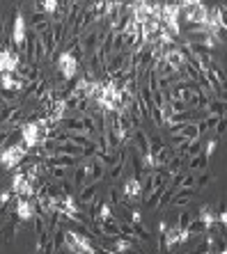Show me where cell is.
Returning a JSON list of instances; mask_svg holds the SVG:
<instances>
[{
	"mask_svg": "<svg viewBox=\"0 0 227 254\" xmlns=\"http://www.w3.org/2000/svg\"><path fill=\"white\" fill-rule=\"evenodd\" d=\"M28 154H30V149L25 147L23 142H14L9 147L0 149V165H2L5 172H12L28 158Z\"/></svg>",
	"mask_w": 227,
	"mask_h": 254,
	"instance_id": "obj_1",
	"label": "cell"
},
{
	"mask_svg": "<svg viewBox=\"0 0 227 254\" xmlns=\"http://www.w3.org/2000/svg\"><path fill=\"white\" fill-rule=\"evenodd\" d=\"M62 238H65L62 250H67V252H76V254H94L96 252L90 236H85V234H78V231H74V229H65L62 231Z\"/></svg>",
	"mask_w": 227,
	"mask_h": 254,
	"instance_id": "obj_2",
	"label": "cell"
},
{
	"mask_svg": "<svg viewBox=\"0 0 227 254\" xmlns=\"http://www.w3.org/2000/svg\"><path fill=\"white\" fill-rule=\"evenodd\" d=\"M120 195L124 197V204L129 208H131L133 204H138V201H143V181H140L136 174L126 177L122 188H120Z\"/></svg>",
	"mask_w": 227,
	"mask_h": 254,
	"instance_id": "obj_3",
	"label": "cell"
},
{
	"mask_svg": "<svg viewBox=\"0 0 227 254\" xmlns=\"http://www.w3.org/2000/svg\"><path fill=\"white\" fill-rule=\"evenodd\" d=\"M12 46L16 48L21 58L25 55V48H28V21L21 12H16L14 16V28H12Z\"/></svg>",
	"mask_w": 227,
	"mask_h": 254,
	"instance_id": "obj_4",
	"label": "cell"
},
{
	"mask_svg": "<svg viewBox=\"0 0 227 254\" xmlns=\"http://www.w3.org/2000/svg\"><path fill=\"white\" fill-rule=\"evenodd\" d=\"M207 16H209V7L204 2L181 7V21H186V25H207Z\"/></svg>",
	"mask_w": 227,
	"mask_h": 254,
	"instance_id": "obj_5",
	"label": "cell"
},
{
	"mask_svg": "<svg viewBox=\"0 0 227 254\" xmlns=\"http://www.w3.org/2000/svg\"><path fill=\"white\" fill-rule=\"evenodd\" d=\"M55 66H58V73H60L65 80H74V78L78 76V66H80V62H78L69 51H62V53L55 58Z\"/></svg>",
	"mask_w": 227,
	"mask_h": 254,
	"instance_id": "obj_6",
	"label": "cell"
},
{
	"mask_svg": "<svg viewBox=\"0 0 227 254\" xmlns=\"http://www.w3.org/2000/svg\"><path fill=\"white\" fill-rule=\"evenodd\" d=\"M18 130H21V142H23L28 149H35L37 144L44 140V130L39 128V124H37L35 119L23 122V124L18 126Z\"/></svg>",
	"mask_w": 227,
	"mask_h": 254,
	"instance_id": "obj_7",
	"label": "cell"
},
{
	"mask_svg": "<svg viewBox=\"0 0 227 254\" xmlns=\"http://www.w3.org/2000/svg\"><path fill=\"white\" fill-rule=\"evenodd\" d=\"M14 215L21 222H28V220H35L37 215V204L32 197H16L14 201Z\"/></svg>",
	"mask_w": 227,
	"mask_h": 254,
	"instance_id": "obj_8",
	"label": "cell"
},
{
	"mask_svg": "<svg viewBox=\"0 0 227 254\" xmlns=\"http://www.w3.org/2000/svg\"><path fill=\"white\" fill-rule=\"evenodd\" d=\"M9 190L14 192V197H35V181H30L23 172L18 170L12 177V188Z\"/></svg>",
	"mask_w": 227,
	"mask_h": 254,
	"instance_id": "obj_9",
	"label": "cell"
},
{
	"mask_svg": "<svg viewBox=\"0 0 227 254\" xmlns=\"http://www.w3.org/2000/svg\"><path fill=\"white\" fill-rule=\"evenodd\" d=\"M21 53H18L16 48H2V51H0V76H2V73H14V71H16V66L21 64Z\"/></svg>",
	"mask_w": 227,
	"mask_h": 254,
	"instance_id": "obj_10",
	"label": "cell"
},
{
	"mask_svg": "<svg viewBox=\"0 0 227 254\" xmlns=\"http://www.w3.org/2000/svg\"><path fill=\"white\" fill-rule=\"evenodd\" d=\"M108 167L103 165V160H99L96 156L87 158V172H85V184H99L103 177H106Z\"/></svg>",
	"mask_w": 227,
	"mask_h": 254,
	"instance_id": "obj_11",
	"label": "cell"
},
{
	"mask_svg": "<svg viewBox=\"0 0 227 254\" xmlns=\"http://www.w3.org/2000/svg\"><path fill=\"white\" fill-rule=\"evenodd\" d=\"M138 238H131V236H115L113 238V245H106L101 248L103 252L108 254H122V252H131L133 245H136Z\"/></svg>",
	"mask_w": 227,
	"mask_h": 254,
	"instance_id": "obj_12",
	"label": "cell"
},
{
	"mask_svg": "<svg viewBox=\"0 0 227 254\" xmlns=\"http://www.w3.org/2000/svg\"><path fill=\"white\" fill-rule=\"evenodd\" d=\"M14 73L23 78L25 83L42 76V71H39V62H30V60H21V64L16 66V71H14Z\"/></svg>",
	"mask_w": 227,
	"mask_h": 254,
	"instance_id": "obj_13",
	"label": "cell"
},
{
	"mask_svg": "<svg viewBox=\"0 0 227 254\" xmlns=\"http://www.w3.org/2000/svg\"><path fill=\"white\" fill-rule=\"evenodd\" d=\"M25 80L16 73H2L0 76V89H9V92H23Z\"/></svg>",
	"mask_w": 227,
	"mask_h": 254,
	"instance_id": "obj_14",
	"label": "cell"
},
{
	"mask_svg": "<svg viewBox=\"0 0 227 254\" xmlns=\"http://www.w3.org/2000/svg\"><path fill=\"white\" fill-rule=\"evenodd\" d=\"M51 25H53V16H48L46 12H35V14H32V21H30V30H32V32L42 35V32H46Z\"/></svg>",
	"mask_w": 227,
	"mask_h": 254,
	"instance_id": "obj_15",
	"label": "cell"
},
{
	"mask_svg": "<svg viewBox=\"0 0 227 254\" xmlns=\"http://www.w3.org/2000/svg\"><path fill=\"white\" fill-rule=\"evenodd\" d=\"M177 156V151H174L172 144H163V147H158L154 151V160H156V167H165L170 160Z\"/></svg>",
	"mask_w": 227,
	"mask_h": 254,
	"instance_id": "obj_16",
	"label": "cell"
},
{
	"mask_svg": "<svg viewBox=\"0 0 227 254\" xmlns=\"http://www.w3.org/2000/svg\"><path fill=\"white\" fill-rule=\"evenodd\" d=\"M39 39H42V44H44V51H46V58L48 60H53V55H55V51H58V39H55V35H53V30L48 28L46 32H42L39 35Z\"/></svg>",
	"mask_w": 227,
	"mask_h": 254,
	"instance_id": "obj_17",
	"label": "cell"
},
{
	"mask_svg": "<svg viewBox=\"0 0 227 254\" xmlns=\"http://www.w3.org/2000/svg\"><path fill=\"white\" fill-rule=\"evenodd\" d=\"M99 195V184H85L80 186V192H78V204L80 206H87L94 197Z\"/></svg>",
	"mask_w": 227,
	"mask_h": 254,
	"instance_id": "obj_18",
	"label": "cell"
},
{
	"mask_svg": "<svg viewBox=\"0 0 227 254\" xmlns=\"http://www.w3.org/2000/svg\"><path fill=\"white\" fill-rule=\"evenodd\" d=\"M207 167H209V160H207V156L204 154H197V156H193V158H188L186 160V170L188 172H207Z\"/></svg>",
	"mask_w": 227,
	"mask_h": 254,
	"instance_id": "obj_19",
	"label": "cell"
},
{
	"mask_svg": "<svg viewBox=\"0 0 227 254\" xmlns=\"http://www.w3.org/2000/svg\"><path fill=\"white\" fill-rule=\"evenodd\" d=\"M221 119H223L221 115H204V117L197 122V128H200V133H214Z\"/></svg>",
	"mask_w": 227,
	"mask_h": 254,
	"instance_id": "obj_20",
	"label": "cell"
},
{
	"mask_svg": "<svg viewBox=\"0 0 227 254\" xmlns=\"http://www.w3.org/2000/svg\"><path fill=\"white\" fill-rule=\"evenodd\" d=\"M197 220H202V225L207 231H211L216 227V213L211 211L209 206H202L200 208V213H197Z\"/></svg>",
	"mask_w": 227,
	"mask_h": 254,
	"instance_id": "obj_21",
	"label": "cell"
},
{
	"mask_svg": "<svg viewBox=\"0 0 227 254\" xmlns=\"http://www.w3.org/2000/svg\"><path fill=\"white\" fill-rule=\"evenodd\" d=\"M204 115H221L225 117V99H211L204 108Z\"/></svg>",
	"mask_w": 227,
	"mask_h": 254,
	"instance_id": "obj_22",
	"label": "cell"
},
{
	"mask_svg": "<svg viewBox=\"0 0 227 254\" xmlns=\"http://www.w3.org/2000/svg\"><path fill=\"white\" fill-rule=\"evenodd\" d=\"M48 177L53 179V181H65V179H69V167L51 165V163H48Z\"/></svg>",
	"mask_w": 227,
	"mask_h": 254,
	"instance_id": "obj_23",
	"label": "cell"
},
{
	"mask_svg": "<svg viewBox=\"0 0 227 254\" xmlns=\"http://www.w3.org/2000/svg\"><path fill=\"white\" fill-rule=\"evenodd\" d=\"M85 172H87V158H83L76 165V174H74V186H85Z\"/></svg>",
	"mask_w": 227,
	"mask_h": 254,
	"instance_id": "obj_24",
	"label": "cell"
},
{
	"mask_svg": "<svg viewBox=\"0 0 227 254\" xmlns=\"http://www.w3.org/2000/svg\"><path fill=\"white\" fill-rule=\"evenodd\" d=\"M131 225H133V234H136L138 241L150 243V229L145 227V222H131Z\"/></svg>",
	"mask_w": 227,
	"mask_h": 254,
	"instance_id": "obj_25",
	"label": "cell"
},
{
	"mask_svg": "<svg viewBox=\"0 0 227 254\" xmlns=\"http://www.w3.org/2000/svg\"><path fill=\"white\" fill-rule=\"evenodd\" d=\"M147 117H150L151 122H154V124L158 126V128H163V126H165V115H163V110H161V108L151 106V110H150V113H147Z\"/></svg>",
	"mask_w": 227,
	"mask_h": 254,
	"instance_id": "obj_26",
	"label": "cell"
},
{
	"mask_svg": "<svg viewBox=\"0 0 227 254\" xmlns=\"http://www.w3.org/2000/svg\"><path fill=\"white\" fill-rule=\"evenodd\" d=\"M209 184H211V174H209V172H197V174H195V184H193V188L202 190V188H207Z\"/></svg>",
	"mask_w": 227,
	"mask_h": 254,
	"instance_id": "obj_27",
	"label": "cell"
},
{
	"mask_svg": "<svg viewBox=\"0 0 227 254\" xmlns=\"http://www.w3.org/2000/svg\"><path fill=\"white\" fill-rule=\"evenodd\" d=\"M117 227H120V236H131V238H136L131 222H126V220H117Z\"/></svg>",
	"mask_w": 227,
	"mask_h": 254,
	"instance_id": "obj_28",
	"label": "cell"
},
{
	"mask_svg": "<svg viewBox=\"0 0 227 254\" xmlns=\"http://www.w3.org/2000/svg\"><path fill=\"white\" fill-rule=\"evenodd\" d=\"M124 170H126V163H117V165L110 167V181H117V179L124 177Z\"/></svg>",
	"mask_w": 227,
	"mask_h": 254,
	"instance_id": "obj_29",
	"label": "cell"
},
{
	"mask_svg": "<svg viewBox=\"0 0 227 254\" xmlns=\"http://www.w3.org/2000/svg\"><path fill=\"white\" fill-rule=\"evenodd\" d=\"M216 149H218V137H211V140L207 142V149L202 151V154L207 156V160H211V156L216 154Z\"/></svg>",
	"mask_w": 227,
	"mask_h": 254,
	"instance_id": "obj_30",
	"label": "cell"
},
{
	"mask_svg": "<svg viewBox=\"0 0 227 254\" xmlns=\"http://www.w3.org/2000/svg\"><path fill=\"white\" fill-rule=\"evenodd\" d=\"M191 220H193V213L184 211V213H179V222H177V225H179L181 229H186V227H188V222H191Z\"/></svg>",
	"mask_w": 227,
	"mask_h": 254,
	"instance_id": "obj_31",
	"label": "cell"
},
{
	"mask_svg": "<svg viewBox=\"0 0 227 254\" xmlns=\"http://www.w3.org/2000/svg\"><path fill=\"white\" fill-rule=\"evenodd\" d=\"M163 144H165V142H163L158 135H150V151H151V154H154L158 147H163Z\"/></svg>",
	"mask_w": 227,
	"mask_h": 254,
	"instance_id": "obj_32",
	"label": "cell"
},
{
	"mask_svg": "<svg viewBox=\"0 0 227 254\" xmlns=\"http://www.w3.org/2000/svg\"><path fill=\"white\" fill-rule=\"evenodd\" d=\"M14 197V192L12 190H5V192H0V206L5 208V204H9V199Z\"/></svg>",
	"mask_w": 227,
	"mask_h": 254,
	"instance_id": "obj_33",
	"label": "cell"
}]
</instances>
